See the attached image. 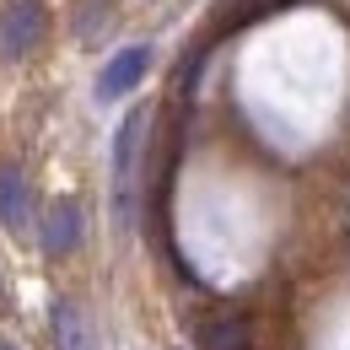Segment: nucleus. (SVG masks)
<instances>
[{"label": "nucleus", "mask_w": 350, "mask_h": 350, "mask_svg": "<svg viewBox=\"0 0 350 350\" xmlns=\"http://www.w3.org/2000/svg\"><path fill=\"white\" fill-rule=\"evenodd\" d=\"M54 345L59 350H97L87 312H81L76 302H54Z\"/></svg>", "instance_id": "7"}, {"label": "nucleus", "mask_w": 350, "mask_h": 350, "mask_svg": "<svg viewBox=\"0 0 350 350\" xmlns=\"http://www.w3.org/2000/svg\"><path fill=\"white\" fill-rule=\"evenodd\" d=\"M200 350H254V329L237 312H211L200 323Z\"/></svg>", "instance_id": "5"}, {"label": "nucleus", "mask_w": 350, "mask_h": 350, "mask_svg": "<svg viewBox=\"0 0 350 350\" xmlns=\"http://www.w3.org/2000/svg\"><path fill=\"white\" fill-rule=\"evenodd\" d=\"M0 226H11V232L27 226V178L16 162H0Z\"/></svg>", "instance_id": "6"}, {"label": "nucleus", "mask_w": 350, "mask_h": 350, "mask_svg": "<svg viewBox=\"0 0 350 350\" xmlns=\"http://www.w3.org/2000/svg\"><path fill=\"white\" fill-rule=\"evenodd\" d=\"M44 5L38 0H5V11H0V49L5 54H27V49H38L44 38Z\"/></svg>", "instance_id": "2"}, {"label": "nucleus", "mask_w": 350, "mask_h": 350, "mask_svg": "<svg viewBox=\"0 0 350 350\" xmlns=\"http://www.w3.org/2000/svg\"><path fill=\"white\" fill-rule=\"evenodd\" d=\"M81 243V205L76 200H54L44 211V254H70Z\"/></svg>", "instance_id": "4"}, {"label": "nucleus", "mask_w": 350, "mask_h": 350, "mask_svg": "<svg viewBox=\"0 0 350 350\" xmlns=\"http://www.w3.org/2000/svg\"><path fill=\"white\" fill-rule=\"evenodd\" d=\"M140 135H146V108H135L113 135V205H119V226L135 216V157H140Z\"/></svg>", "instance_id": "1"}, {"label": "nucleus", "mask_w": 350, "mask_h": 350, "mask_svg": "<svg viewBox=\"0 0 350 350\" xmlns=\"http://www.w3.org/2000/svg\"><path fill=\"white\" fill-rule=\"evenodd\" d=\"M0 350H16V345H11V340H0Z\"/></svg>", "instance_id": "8"}, {"label": "nucleus", "mask_w": 350, "mask_h": 350, "mask_svg": "<svg viewBox=\"0 0 350 350\" xmlns=\"http://www.w3.org/2000/svg\"><path fill=\"white\" fill-rule=\"evenodd\" d=\"M146 70H151V49H146V44L119 49V54L103 65V76H97V97H103V103H113V97L135 92L140 81H146Z\"/></svg>", "instance_id": "3"}]
</instances>
